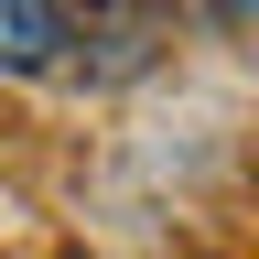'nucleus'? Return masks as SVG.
Here are the masks:
<instances>
[{"label":"nucleus","instance_id":"f257e3e1","mask_svg":"<svg viewBox=\"0 0 259 259\" xmlns=\"http://www.w3.org/2000/svg\"><path fill=\"white\" fill-rule=\"evenodd\" d=\"M65 54V11L54 0H0V76H44Z\"/></svg>","mask_w":259,"mask_h":259},{"label":"nucleus","instance_id":"f03ea898","mask_svg":"<svg viewBox=\"0 0 259 259\" xmlns=\"http://www.w3.org/2000/svg\"><path fill=\"white\" fill-rule=\"evenodd\" d=\"M205 22H259V0H205Z\"/></svg>","mask_w":259,"mask_h":259}]
</instances>
